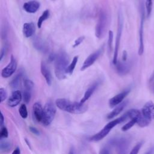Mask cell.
I'll use <instances>...</instances> for the list:
<instances>
[{
  "label": "cell",
  "mask_w": 154,
  "mask_h": 154,
  "mask_svg": "<svg viewBox=\"0 0 154 154\" xmlns=\"http://www.w3.org/2000/svg\"><path fill=\"white\" fill-rule=\"evenodd\" d=\"M52 1H54V0H52Z\"/></svg>",
  "instance_id": "c3c4849f"
},
{
  "label": "cell",
  "mask_w": 154,
  "mask_h": 154,
  "mask_svg": "<svg viewBox=\"0 0 154 154\" xmlns=\"http://www.w3.org/2000/svg\"><path fill=\"white\" fill-rule=\"evenodd\" d=\"M136 119H137V125L141 127V128H144V127H146V126H148L149 125V123H150V121H149L146 118H145L143 116L141 112L137 116Z\"/></svg>",
  "instance_id": "603a6c76"
},
{
  "label": "cell",
  "mask_w": 154,
  "mask_h": 154,
  "mask_svg": "<svg viewBox=\"0 0 154 154\" xmlns=\"http://www.w3.org/2000/svg\"><path fill=\"white\" fill-rule=\"evenodd\" d=\"M135 123H137V119H132L130 121H129L127 123H126L125 125H123L122 127V131H127L129 129H130Z\"/></svg>",
  "instance_id": "4316f807"
},
{
  "label": "cell",
  "mask_w": 154,
  "mask_h": 154,
  "mask_svg": "<svg viewBox=\"0 0 154 154\" xmlns=\"http://www.w3.org/2000/svg\"><path fill=\"white\" fill-rule=\"evenodd\" d=\"M11 148V144L10 141L5 140L1 139L0 141V150L2 152H7Z\"/></svg>",
  "instance_id": "cb8c5ba5"
},
{
  "label": "cell",
  "mask_w": 154,
  "mask_h": 154,
  "mask_svg": "<svg viewBox=\"0 0 154 154\" xmlns=\"http://www.w3.org/2000/svg\"><path fill=\"white\" fill-rule=\"evenodd\" d=\"M8 136V132L7 129L5 126H2L1 128V132H0V138L1 139H5Z\"/></svg>",
  "instance_id": "836d02e7"
},
{
  "label": "cell",
  "mask_w": 154,
  "mask_h": 154,
  "mask_svg": "<svg viewBox=\"0 0 154 154\" xmlns=\"http://www.w3.org/2000/svg\"><path fill=\"white\" fill-rule=\"evenodd\" d=\"M85 38V37L84 36H81V37H79L77 39H76L75 40V42H74V44L73 45V48H76L77 46H78L84 40Z\"/></svg>",
  "instance_id": "d590c367"
},
{
  "label": "cell",
  "mask_w": 154,
  "mask_h": 154,
  "mask_svg": "<svg viewBox=\"0 0 154 154\" xmlns=\"http://www.w3.org/2000/svg\"><path fill=\"white\" fill-rule=\"evenodd\" d=\"M154 152V147H152L151 149H150L147 152H146L144 154H152Z\"/></svg>",
  "instance_id": "f6af8a7d"
},
{
  "label": "cell",
  "mask_w": 154,
  "mask_h": 154,
  "mask_svg": "<svg viewBox=\"0 0 154 154\" xmlns=\"http://www.w3.org/2000/svg\"><path fill=\"white\" fill-rule=\"evenodd\" d=\"M32 110L35 120L37 122L42 123L44 117V110L42 105L39 102H35L33 105Z\"/></svg>",
  "instance_id": "5bb4252c"
},
{
  "label": "cell",
  "mask_w": 154,
  "mask_h": 154,
  "mask_svg": "<svg viewBox=\"0 0 154 154\" xmlns=\"http://www.w3.org/2000/svg\"><path fill=\"white\" fill-rule=\"evenodd\" d=\"M104 51V46H102L97 51L94 52L93 53L91 54L84 61L81 67V70H84L90 66H91L98 58L102 54Z\"/></svg>",
  "instance_id": "9c48e42d"
},
{
  "label": "cell",
  "mask_w": 154,
  "mask_h": 154,
  "mask_svg": "<svg viewBox=\"0 0 154 154\" xmlns=\"http://www.w3.org/2000/svg\"><path fill=\"white\" fill-rule=\"evenodd\" d=\"M100 80H97L96 82H94V83H93L85 91L84 96L82 97V99H81L80 102L82 103H84L85 102H86L91 96V95L93 94V93L95 91V90L97 88L98 86L100 85Z\"/></svg>",
  "instance_id": "e0dca14e"
},
{
  "label": "cell",
  "mask_w": 154,
  "mask_h": 154,
  "mask_svg": "<svg viewBox=\"0 0 154 154\" xmlns=\"http://www.w3.org/2000/svg\"><path fill=\"white\" fill-rule=\"evenodd\" d=\"M22 97H23V101L26 103H29V102L31 100V91H29V90H25L22 94Z\"/></svg>",
  "instance_id": "1f68e13d"
},
{
  "label": "cell",
  "mask_w": 154,
  "mask_h": 154,
  "mask_svg": "<svg viewBox=\"0 0 154 154\" xmlns=\"http://www.w3.org/2000/svg\"><path fill=\"white\" fill-rule=\"evenodd\" d=\"M22 31L23 34L25 37L28 38L31 37L35 31V25L32 22L25 23L23 25Z\"/></svg>",
  "instance_id": "ffe728a7"
},
{
  "label": "cell",
  "mask_w": 154,
  "mask_h": 154,
  "mask_svg": "<svg viewBox=\"0 0 154 154\" xmlns=\"http://www.w3.org/2000/svg\"><path fill=\"white\" fill-rule=\"evenodd\" d=\"M78 56H75L73 57L72 61H71V63L69 64V66H67V68L66 69V73H68L69 75H72L74 71V69L75 68L76 64L78 62Z\"/></svg>",
  "instance_id": "484cf974"
},
{
  "label": "cell",
  "mask_w": 154,
  "mask_h": 154,
  "mask_svg": "<svg viewBox=\"0 0 154 154\" xmlns=\"http://www.w3.org/2000/svg\"><path fill=\"white\" fill-rule=\"evenodd\" d=\"M56 57H57V54H55L54 53H52L51 54L49 55V61H55V59H56Z\"/></svg>",
  "instance_id": "ab89813d"
},
{
  "label": "cell",
  "mask_w": 154,
  "mask_h": 154,
  "mask_svg": "<svg viewBox=\"0 0 154 154\" xmlns=\"http://www.w3.org/2000/svg\"><path fill=\"white\" fill-rule=\"evenodd\" d=\"M145 6H146V16L149 17L152 12V0H145Z\"/></svg>",
  "instance_id": "f1b7e54d"
},
{
  "label": "cell",
  "mask_w": 154,
  "mask_h": 154,
  "mask_svg": "<svg viewBox=\"0 0 154 154\" xmlns=\"http://www.w3.org/2000/svg\"><path fill=\"white\" fill-rule=\"evenodd\" d=\"M19 112L20 114V116L23 119H26L28 117V111L25 104L23 103L20 106L19 109Z\"/></svg>",
  "instance_id": "f546056e"
},
{
  "label": "cell",
  "mask_w": 154,
  "mask_h": 154,
  "mask_svg": "<svg viewBox=\"0 0 154 154\" xmlns=\"http://www.w3.org/2000/svg\"><path fill=\"white\" fill-rule=\"evenodd\" d=\"M123 18L122 13L119 11L118 14V23H117V35L116 38V43H115V48L114 51V55L112 58V63L113 64H116L118 61V53L119 49V46L123 31Z\"/></svg>",
  "instance_id": "8992f818"
},
{
  "label": "cell",
  "mask_w": 154,
  "mask_h": 154,
  "mask_svg": "<svg viewBox=\"0 0 154 154\" xmlns=\"http://www.w3.org/2000/svg\"><path fill=\"white\" fill-rule=\"evenodd\" d=\"M69 62V57L65 52L62 51L57 54L55 60V74L58 79H64L66 78Z\"/></svg>",
  "instance_id": "7a4b0ae2"
},
{
  "label": "cell",
  "mask_w": 154,
  "mask_h": 154,
  "mask_svg": "<svg viewBox=\"0 0 154 154\" xmlns=\"http://www.w3.org/2000/svg\"><path fill=\"white\" fill-rule=\"evenodd\" d=\"M43 110L44 117L42 125L48 126L52 123L55 117L56 114V108L52 102L48 101L45 103Z\"/></svg>",
  "instance_id": "52a82bcc"
},
{
  "label": "cell",
  "mask_w": 154,
  "mask_h": 154,
  "mask_svg": "<svg viewBox=\"0 0 154 154\" xmlns=\"http://www.w3.org/2000/svg\"><path fill=\"white\" fill-rule=\"evenodd\" d=\"M109 21V16L105 10H100L98 20L95 28V35L98 38H101L105 34Z\"/></svg>",
  "instance_id": "277c9868"
},
{
  "label": "cell",
  "mask_w": 154,
  "mask_h": 154,
  "mask_svg": "<svg viewBox=\"0 0 154 154\" xmlns=\"http://www.w3.org/2000/svg\"><path fill=\"white\" fill-rule=\"evenodd\" d=\"M141 112L149 121L151 122L154 120V103L150 100L146 102L142 108Z\"/></svg>",
  "instance_id": "8fae6325"
},
{
  "label": "cell",
  "mask_w": 154,
  "mask_h": 154,
  "mask_svg": "<svg viewBox=\"0 0 154 154\" xmlns=\"http://www.w3.org/2000/svg\"><path fill=\"white\" fill-rule=\"evenodd\" d=\"M23 75V73L22 71H20L15 75V76H14L10 82V85L12 88L16 89L20 86Z\"/></svg>",
  "instance_id": "7402d4cb"
},
{
  "label": "cell",
  "mask_w": 154,
  "mask_h": 154,
  "mask_svg": "<svg viewBox=\"0 0 154 154\" xmlns=\"http://www.w3.org/2000/svg\"><path fill=\"white\" fill-rule=\"evenodd\" d=\"M0 97H1V102H2L3 101H4L7 97V93L6 90L3 88H0Z\"/></svg>",
  "instance_id": "e575fe53"
},
{
  "label": "cell",
  "mask_w": 154,
  "mask_h": 154,
  "mask_svg": "<svg viewBox=\"0 0 154 154\" xmlns=\"http://www.w3.org/2000/svg\"><path fill=\"white\" fill-rule=\"evenodd\" d=\"M17 66V63L16 58L13 57V55L11 56L10 61L8 64V65L5 67L1 71V76L7 78L11 76L16 71Z\"/></svg>",
  "instance_id": "30bf717a"
},
{
  "label": "cell",
  "mask_w": 154,
  "mask_h": 154,
  "mask_svg": "<svg viewBox=\"0 0 154 154\" xmlns=\"http://www.w3.org/2000/svg\"><path fill=\"white\" fill-rule=\"evenodd\" d=\"M111 146L114 147L117 154H128L129 141L125 137H116L111 139L109 141Z\"/></svg>",
  "instance_id": "5b68a950"
},
{
  "label": "cell",
  "mask_w": 154,
  "mask_h": 154,
  "mask_svg": "<svg viewBox=\"0 0 154 154\" xmlns=\"http://www.w3.org/2000/svg\"><path fill=\"white\" fill-rule=\"evenodd\" d=\"M40 8V3L35 1H31L25 3L23 5V10L29 13H35Z\"/></svg>",
  "instance_id": "d6986e66"
},
{
  "label": "cell",
  "mask_w": 154,
  "mask_h": 154,
  "mask_svg": "<svg viewBox=\"0 0 154 154\" xmlns=\"http://www.w3.org/2000/svg\"><path fill=\"white\" fill-rule=\"evenodd\" d=\"M32 45L36 50L42 53L46 54L49 50V47L47 42L40 37H35L33 39Z\"/></svg>",
  "instance_id": "7c38bea8"
},
{
  "label": "cell",
  "mask_w": 154,
  "mask_h": 154,
  "mask_svg": "<svg viewBox=\"0 0 154 154\" xmlns=\"http://www.w3.org/2000/svg\"><path fill=\"white\" fill-rule=\"evenodd\" d=\"M7 49V46H4V47L2 48L1 51V55H0V60H1V61L3 59L4 57L5 56V54H6Z\"/></svg>",
  "instance_id": "8d00e7d4"
},
{
  "label": "cell",
  "mask_w": 154,
  "mask_h": 154,
  "mask_svg": "<svg viewBox=\"0 0 154 154\" xmlns=\"http://www.w3.org/2000/svg\"><path fill=\"white\" fill-rule=\"evenodd\" d=\"M140 24L139 28V48L138 55H141L144 52V23L145 19V11L143 4L140 6Z\"/></svg>",
  "instance_id": "ba28073f"
},
{
  "label": "cell",
  "mask_w": 154,
  "mask_h": 154,
  "mask_svg": "<svg viewBox=\"0 0 154 154\" xmlns=\"http://www.w3.org/2000/svg\"><path fill=\"white\" fill-rule=\"evenodd\" d=\"M22 99V94L19 90L14 91L7 100V105L10 107H14L19 104Z\"/></svg>",
  "instance_id": "9a60e30c"
},
{
  "label": "cell",
  "mask_w": 154,
  "mask_h": 154,
  "mask_svg": "<svg viewBox=\"0 0 154 154\" xmlns=\"http://www.w3.org/2000/svg\"><path fill=\"white\" fill-rule=\"evenodd\" d=\"M99 154H110V152L107 148L103 147L100 150Z\"/></svg>",
  "instance_id": "f35d334b"
},
{
  "label": "cell",
  "mask_w": 154,
  "mask_h": 154,
  "mask_svg": "<svg viewBox=\"0 0 154 154\" xmlns=\"http://www.w3.org/2000/svg\"><path fill=\"white\" fill-rule=\"evenodd\" d=\"M25 143H26V144H27V146H28V147L30 149H31V144H30V143L29 142V141L26 139V138H25Z\"/></svg>",
  "instance_id": "7dc6e473"
},
{
  "label": "cell",
  "mask_w": 154,
  "mask_h": 154,
  "mask_svg": "<svg viewBox=\"0 0 154 154\" xmlns=\"http://www.w3.org/2000/svg\"><path fill=\"white\" fill-rule=\"evenodd\" d=\"M23 85L25 87V90H29V91H32V90L34 88V83L33 82L27 78H25L23 79Z\"/></svg>",
  "instance_id": "83f0119b"
},
{
  "label": "cell",
  "mask_w": 154,
  "mask_h": 154,
  "mask_svg": "<svg viewBox=\"0 0 154 154\" xmlns=\"http://www.w3.org/2000/svg\"><path fill=\"white\" fill-rule=\"evenodd\" d=\"M127 52L126 51H124L123 52V55H122V61H126L127 60Z\"/></svg>",
  "instance_id": "7bdbcfd3"
},
{
  "label": "cell",
  "mask_w": 154,
  "mask_h": 154,
  "mask_svg": "<svg viewBox=\"0 0 154 154\" xmlns=\"http://www.w3.org/2000/svg\"><path fill=\"white\" fill-rule=\"evenodd\" d=\"M150 83L151 84V89L154 92V74L152 75V78L150 79Z\"/></svg>",
  "instance_id": "60d3db41"
},
{
  "label": "cell",
  "mask_w": 154,
  "mask_h": 154,
  "mask_svg": "<svg viewBox=\"0 0 154 154\" xmlns=\"http://www.w3.org/2000/svg\"><path fill=\"white\" fill-rule=\"evenodd\" d=\"M4 116H3V114L2 112H1V128L4 126Z\"/></svg>",
  "instance_id": "b9f144b4"
},
{
  "label": "cell",
  "mask_w": 154,
  "mask_h": 154,
  "mask_svg": "<svg viewBox=\"0 0 154 154\" xmlns=\"http://www.w3.org/2000/svg\"><path fill=\"white\" fill-rule=\"evenodd\" d=\"M114 65L117 72L120 75H126L129 72L131 69V64L126 61H117V63Z\"/></svg>",
  "instance_id": "2e32d148"
},
{
  "label": "cell",
  "mask_w": 154,
  "mask_h": 154,
  "mask_svg": "<svg viewBox=\"0 0 154 154\" xmlns=\"http://www.w3.org/2000/svg\"><path fill=\"white\" fill-rule=\"evenodd\" d=\"M128 119V115L125 112L123 116L121 117L116 119L115 120H113L109 123H108L102 129H101L99 132L96 133V134L91 136L89 138L88 140L90 141H99L102 140L103 138H104L111 131V129L114 128L116 125L118 124H120L123 122H125L126 120Z\"/></svg>",
  "instance_id": "3957f363"
},
{
  "label": "cell",
  "mask_w": 154,
  "mask_h": 154,
  "mask_svg": "<svg viewBox=\"0 0 154 154\" xmlns=\"http://www.w3.org/2000/svg\"><path fill=\"white\" fill-rule=\"evenodd\" d=\"M128 102L127 101H124L122 102L120 104L117 105L111 112H110L107 116H106V119H112L114 118L116 116L119 115L125 108V106L127 105Z\"/></svg>",
  "instance_id": "44dd1931"
},
{
  "label": "cell",
  "mask_w": 154,
  "mask_h": 154,
  "mask_svg": "<svg viewBox=\"0 0 154 154\" xmlns=\"http://www.w3.org/2000/svg\"><path fill=\"white\" fill-rule=\"evenodd\" d=\"M40 71H41L42 75L45 78L47 84H48L49 85H51L52 84V74L51 73L50 70L49 69L47 65L46 64V63L44 61H42V63H41Z\"/></svg>",
  "instance_id": "ac0fdd59"
},
{
  "label": "cell",
  "mask_w": 154,
  "mask_h": 154,
  "mask_svg": "<svg viewBox=\"0 0 154 154\" xmlns=\"http://www.w3.org/2000/svg\"><path fill=\"white\" fill-rule=\"evenodd\" d=\"M29 131L34 134L36 135H40V131L37 129L35 128V127H33V126H29Z\"/></svg>",
  "instance_id": "74e56055"
},
{
  "label": "cell",
  "mask_w": 154,
  "mask_h": 154,
  "mask_svg": "<svg viewBox=\"0 0 154 154\" xmlns=\"http://www.w3.org/2000/svg\"><path fill=\"white\" fill-rule=\"evenodd\" d=\"M55 105L62 111L75 114H82L88 109V106L84 103L72 102L65 98L57 99L55 100Z\"/></svg>",
  "instance_id": "6da1fadb"
},
{
  "label": "cell",
  "mask_w": 154,
  "mask_h": 154,
  "mask_svg": "<svg viewBox=\"0 0 154 154\" xmlns=\"http://www.w3.org/2000/svg\"><path fill=\"white\" fill-rule=\"evenodd\" d=\"M49 16H50V12H49V10H46L43 11V13L40 16V17L38 18V21H37V26L38 28H41L43 22L45 21L46 19H48L49 18Z\"/></svg>",
  "instance_id": "d4e9b609"
},
{
  "label": "cell",
  "mask_w": 154,
  "mask_h": 154,
  "mask_svg": "<svg viewBox=\"0 0 154 154\" xmlns=\"http://www.w3.org/2000/svg\"><path fill=\"white\" fill-rule=\"evenodd\" d=\"M143 141H140L139 143H138L134 147L133 149L131 150V151L130 152L129 154H138L141 146H143Z\"/></svg>",
  "instance_id": "d6a6232c"
},
{
  "label": "cell",
  "mask_w": 154,
  "mask_h": 154,
  "mask_svg": "<svg viewBox=\"0 0 154 154\" xmlns=\"http://www.w3.org/2000/svg\"><path fill=\"white\" fill-rule=\"evenodd\" d=\"M130 91H131L130 88L126 89L124 91H122L121 93L116 94V96L111 98L109 100V106L112 108L120 104L122 102H123L122 101L126 97V96L130 93Z\"/></svg>",
  "instance_id": "4fadbf2b"
},
{
  "label": "cell",
  "mask_w": 154,
  "mask_h": 154,
  "mask_svg": "<svg viewBox=\"0 0 154 154\" xmlns=\"http://www.w3.org/2000/svg\"><path fill=\"white\" fill-rule=\"evenodd\" d=\"M68 154H75V149H74L73 147H70Z\"/></svg>",
  "instance_id": "bcb514c9"
},
{
  "label": "cell",
  "mask_w": 154,
  "mask_h": 154,
  "mask_svg": "<svg viewBox=\"0 0 154 154\" xmlns=\"http://www.w3.org/2000/svg\"><path fill=\"white\" fill-rule=\"evenodd\" d=\"M11 154H20V148L19 147H16L14 150L13 152H12Z\"/></svg>",
  "instance_id": "ee69618b"
},
{
  "label": "cell",
  "mask_w": 154,
  "mask_h": 154,
  "mask_svg": "<svg viewBox=\"0 0 154 154\" xmlns=\"http://www.w3.org/2000/svg\"><path fill=\"white\" fill-rule=\"evenodd\" d=\"M113 32L109 31L108 32V48L109 52L112 50V42H113Z\"/></svg>",
  "instance_id": "4dcf8cb0"
}]
</instances>
